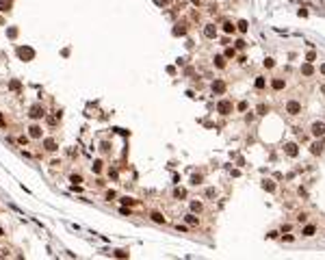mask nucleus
Instances as JSON below:
<instances>
[{"label": "nucleus", "mask_w": 325, "mask_h": 260, "mask_svg": "<svg viewBox=\"0 0 325 260\" xmlns=\"http://www.w3.org/2000/svg\"><path fill=\"white\" fill-rule=\"evenodd\" d=\"M17 54H20V59H24V61H31V59L35 57L33 48H28V46H22V48H17Z\"/></svg>", "instance_id": "f257e3e1"}, {"label": "nucleus", "mask_w": 325, "mask_h": 260, "mask_svg": "<svg viewBox=\"0 0 325 260\" xmlns=\"http://www.w3.org/2000/svg\"><path fill=\"white\" fill-rule=\"evenodd\" d=\"M33 119H41V117L46 115V111H43V106L41 104H35V106H31V113H28Z\"/></svg>", "instance_id": "f03ea898"}, {"label": "nucleus", "mask_w": 325, "mask_h": 260, "mask_svg": "<svg viewBox=\"0 0 325 260\" xmlns=\"http://www.w3.org/2000/svg\"><path fill=\"white\" fill-rule=\"evenodd\" d=\"M217 111H219L221 115H230V113H232V102H228V100L219 102V104H217Z\"/></svg>", "instance_id": "7ed1b4c3"}, {"label": "nucleus", "mask_w": 325, "mask_h": 260, "mask_svg": "<svg viewBox=\"0 0 325 260\" xmlns=\"http://www.w3.org/2000/svg\"><path fill=\"white\" fill-rule=\"evenodd\" d=\"M312 134L314 137H323L325 134V124L323 122H314L312 124Z\"/></svg>", "instance_id": "20e7f679"}, {"label": "nucleus", "mask_w": 325, "mask_h": 260, "mask_svg": "<svg viewBox=\"0 0 325 260\" xmlns=\"http://www.w3.org/2000/svg\"><path fill=\"white\" fill-rule=\"evenodd\" d=\"M286 111H288L290 115H299V113H301V104H299V102H288V104H286Z\"/></svg>", "instance_id": "39448f33"}, {"label": "nucleus", "mask_w": 325, "mask_h": 260, "mask_svg": "<svg viewBox=\"0 0 325 260\" xmlns=\"http://www.w3.org/2000/svg\"><path fill=\"white\" fill-rule=\"evenodd\" d=\"M212 93H226V82H223V80H215L212 82Z\"/></svg>", "instance_id": "423d86ee"}, {"label": "nucleus", "mask_w": 325, "mask_h": 260, "mask_svg": "<svg viewBox=\"0 0 325 260\" xmlns=\"http://www.w3.org/2000/svg\"><path fill=\"white\" fill-rule=\"evenodd\" d=\"M28 134H31L33 139H41V126H37V124H33V126L28 128Z\"/></svg>", "instance_id": "0eeeda50"}, {"label": "nucleus", "mask_w": 325, "mask_h": 260, "mask_svg": "<svg viewBox=\"0 0 325 260\" xmlns=\"http://www.w3.org/2000/svg\"><path fill=\"white\" fill-rule=\"evenodd\" d=\"M284 152H286L288 156H297V154H299V150H297L295 143H286V145H284Z\"/></svg>", "instance_id": "6e6552de"}, {"label": "nucleus", "mask_w": 325, "mask_h": 260, "mask_svg": "<svg viewBox=\"0 0 325 260\" xmlns=\"http://www.w3.org/2000/svg\"><path fill=\"white\" fill-rule=\"evenodd\" d=\"M204 35H206L208 39H212V37H217V28H215V24H208V26L204 28Z\"/></svg>", "instance_id": "1a4fd4ad"}, {"label": "nucleus", "mask_w": 325, "mask_h": 260, "mask_svg": "<svg viewBox=\"0 0 325 260\" xmlns=\"http://www.w3.org/2000/svg\"><path fill=\"white\" fill-rule=\"evenodd\" d=\"M43 145H46V150H48V152H54V150H57V141H54V139H46V141H43Z\"/></svg>", "instance_id": "9d476101"}, {"label": "nucleus", "mask_w": 325, "mask_h": 260, "mask_svg": "<svg viewBox=\"0 0 325 260\" xmlns=\"http://www.w3.org/2000/svg\"><path fill=\"white\" fill-rule=\"evenodd\" d=\"M301 74H304V76H312V74H314V67H312L310 63H306V65L301 67Z\"/></svg>", "instance_id": "9b49d317"}, {"label": "nucleus", "mask_w": 325, "mask_h": 260, "mask_svg": "<svg viewBox=\"0 0 325 260\" xmlns=\"http://www.w3.org/2000/svg\"><path fill=\"white\" fill-rule=\"evenodd\" d=\"M284 85H286V82H284L282 78H275V80H273V82H271V87H273V89H275V91H280V89H284Z\"/></svg>", "instance_id": "f8f14e48"}, {"label": "nucleus", "mask_w": 325, "mask_h": 260, "mask_svg": "<svg viewBox=\"0 0 325 260\" xmlns=\"http://www.w3.org/2000/svg\"><path fill=\"white\" fill-rule=\"evenodd\" d=\"M150 217H152V221H156V223H165V217L161 215V212H152Z\"/></svg>", "instance_id": "ddd939ff"}, {"label": "nucleus", "mask_w": 325, "mask_h": 260, "mask_svg": "<svg viewBox=\"0 0 325 260\" xmlns=\"http://www.w3.org/2000/svg\"><path fill=\"white\" fill-rule=\"evenodd\" d=\"M215 65L223 69V67H226V57H215Z\"/></svg>", "instance_id": "4468645a"}, {"label": "nucleus", "mask_w": 325, "mask_h": 260, "mask_svg": "<svg viewBox=\"0 0 325 260\" xmlns=\"http://www.w3.org/2000/svg\"><path fill=\"white\" fill-rule=\"evenodd\" d=\"M202 208H204L202 202H191V210H193V212H202Z\"/></svg>", "instance_id": "2eb2a0df"}, {"label": "nucleus", "mask_w": 325, "mask_h": 260, "mask_svg": "<svg viewBox=\"0 0 325 260\" xmlns=\"http://www.w3.org/2000/svg\"><path fill=\"white\" fill-rule=\"evenodd\" d=\"M184 33H187L184 24H176V28H173V35H184Z\"/></svg>", "instance_id": "dca6fc26"}, {"label": "nucleus", "mask_w": 325, "mask_h": 260, "mask_svg": "<svg viewBox=\"0 0 325 260\" xmlns=\"http://www.w3.org/2000/svg\"><path fill=\"white\" fill-rule=\"evenodd\" d=\"M9 89H13V91H20V89H22V82H20V80H11V82H9Z\"/></svg>", "instance_id": "f3484780"}, {"label": "nucleus", "mask_w": 325, "mask_h": 260, "mask_svg": "<svg viewBox=\"0 0 325 260\" xmlns=\"http://www.w3.org/2000/svg\"><path fill=\"white\" fill-rule=\"evenodd\" d=\"M310 148H312V154H321V152H323V145H321V143H312Z\"/></svg>", "instance_id": "a211bd4d"}, {"label": "nucleus", "mask_w": 325, "mask_h": 260, "mask_svg": "<svg viewBox=\"0 0 325 260\" xmlns=\"http://www.w3.org/2000/svg\"><path fill=\"white\" fill-rule=\"evenodd\" d=\"M223 31H226V33H234L236 26H232V22H226V24H223Z\"/></svg>", "instance_id": "6ab92c4d"}, {"label": "nucleus", "mask_w": 325, "mask_h": 260, "mask_svg": "<svg viewBox=\"0 0 325 260\" xmlns=\"http://www.w3.org/2000/svg\"><path fill=\"white\" fill-rule=\"evenodd\" d=\"M314 234V225H306L304 228V236H312Z\"/></svg>", "instance_id": "aec40b11"}, {"label": "nucleus", "mask_w": 325, "mask_h": 260, "mask_svg": "<svg viewBox=\"0 0 325 260\" xmlns=\"http://www.w3.org/2000/svg\"><path fill=\"white\" fill-rule=\"evenodd\" d=\"M262 186H264V191H273V189H275V184H273L271 180H267V182H262Z\"/></svg>", "instance_id": "412c9836"}, {"label": "nucleus", "mask_w": 325, "mask_h": 260, "mask_svg": "<svg viewBox=\"0 0 325 260\" xmlns=\"http://www.w3.org/2000/svg\"><path fill=\"white\" fill-rule=\"evenodd\" d=\"M236 26H238V31H241V33H245V31H247V28H249V26H247V22H245V20H241V22H238V24H236Z\"/></svg>", "instance_id": "4be33fe9"}, {"label": "nucleus", "mask_w": 325, "mask_h": 260, "mask_svg": "<svg viewBox=\"0 0 325 260\" xmlns=\"http://www.w3.org/2000/svg\"><path fill=\"white\" fill-rule=\"evenodd\" d=\"M93 171H95V174L102 171V160H95V163H93Z\"/></svg>", "instance_id": "5701e85b"}, {"label": "nucleus", "mask_w": 325, "mask_h": 260, "mask_svg": "<svg viewBox=\"0 0 325 260\" xmlns=\"http://www.w3.org/2000/svg\"><path fill=\"white\" fill-rule=\"evenodd\" d=\"M187 223H189V225H195V223H197V217H195V215H187Z\"/></svg>", "instance_id": "b1692460"}, {"label": "nucleus", "mask_w": 325, "mask_h": 260, "mask_svg": "<svg viewBox=\"0 0 325 260\" xmlns=\"http://www.w3.org/2000/svg\"><path fill=\"white\" fill-rule=\"evenodd\" d=\"M11 2H5V0H0V11H9Z\"/></svg>", "instance_id": "393cba45"}, {"label": "nucleus", "mask_w": 325, "mask_h": 260, "mask_svg": "<svg viewBox=\"0 0 325 260\" xmlns=\"http://www.w3.org/2000/svg\"><path fill=\"white\" fill-rule=\"evenodd\" d=\"M69 180H72L74 184H80V182H83V176H76V174H74V176H72Z\"/></svg>", "instance_id": "a878e982"}, {"label": "nucleus", "mask_w": 325, "mask_h": 260, "mask_svg": "<svg viewBox=\"0 0 325 260\" xmlns=\"http://www.w3.org/2000/svg\"><path fill=\"white\" fill-rule=\"evenodd\" d=\"M256 111H258V115H267V106H264V104H258Z\"/></svg>", "instance_id": "bb28decb"}, {"label": "nucleus", "mask_w": 325, "mask_h": 260, "mask_svg": "<svg viewBox=\"0 0 325 260\" xmlns=\"http://www.w3.org/2000/svg\"><path fill=\"white\" fill-rule=\"evenodd\" d=\"M173 195H176V197H184L187 191H184V189H176V193H173Z\"/></svg>", "instance_id": "cd10ccee"}, {"label": "nucleus", "mask_w": 325, "mask_h": 260, "mask_svg": "<svg viewBox=\"0 0 325 260\" xmlns=\"http://www.w3.org/2000/svg\"><path fill=\"white\" fill-rule=\"evenodd\" d=\"M115 256H117V258H126V256H128V251H124V249H117V251H115Z\"/></svg>", "instance_id": "c85d7f7f"}, {"label": "nucleus", "mask_w": 325, "mask_h": 260, "mask_svg": "<svg viewBox=\"0 0 325 260\" xmlns=\"http://www.w3.org/2000/svg\"><path fill=\"white\" fill-rule=\"evenodd\" d=\"M234 54H236V52H234L232 48H228V50H226V59H234Z\"/></svg>", "instance_id": "c756f323"}, {"label": "nucleus", "mask_w": 325, "mask_h": 260, "mask_svg": "<svg viewBox=\"0 0 325 260\" xmlns=\"http://www.w3.org/2000/svg\"><path fill=\"white\" fill-rule=\"evenodd\" d=\"M264 87V78H256V89H262Z\"/></svg>", "instance_id": "7c9ffc66"}, {"label": "nucleus", "mask_w": 325, "mask_h": 260, "mask_svg": "<svg viewBox=\"0 0 325 260\" xmlns=\"http://www.w3.org/2000/svg\"><path fill=\"white\" fill-rule=\"evenodd\" d=\"M275 63H273V59H264V67H273Z\"/></svg>", "instance_id": "2f4dec72"}, {"label": "nucleus", "mask_w": 325, "mask_h": 260, "mask_svg": "<svg viewBox=\"0 0 325 260\" xmlns=\"http://www.w3.org/2000/svg\"><path fill=\"white\" fill-rule=\"evenodd\" d=\"M154 2H156V5H158V7H165V5H167V2H169V0H154Z\"/></svg>", "instance_id": "473e14b6"}, {"label": "nucleus", "mask_w": 325, "mask_h": 260, "mask_svg": "<svg viewBox=\"0 0 325 260\" xmlns=\"http://www.w3.org/2000/svg\"><path fill=\"white\" fill-rule=\"evenodd\" d=\"M202 182V176H193V184H199Z\"/></svg>", "instance_id": "72a5a7b5"}, {"label": "nucleus", "mask_w": 325, "mask_h": 260, "mask_svg": "<svg viewBox=\"0 0 325 260\" xmlns=\"http://www.w3.org/2000/svg\"><path fill=\"white\" fill-rule=\"evenodd\" d=\"M17 35V28H9V37H15Z\"/></svg>", "instance_id": "f704fd0d"}, {"label": "nucleus", "mask_w": 325, "mask_h": 260, "mask_svg": "<svg viewBox=\"0 0 325 260\" xmlns=\"http://www.w3.org/2000/svg\"><path fill=\"white\" fill-rule=\"evenodd\" d=\"M0 126H7V122H5V117H2V113H0Z\"/></svg>", "instance_id": "c9c22d12"}, {"label": "nucleus", "mask_w": 325, "mask_h": 260, "mask_svg": "<svg viewBox=\"0 0 325 260\" xmlns=\"http://www.w3.org/2000/svg\"><path fill=\"white\" fill-rule=\"evenodd\" d=\"M321 74H323V76H325V63H323V65H321Z\"/></svg>", "instance_id": "e433bc0d"}, {"label": "nucleus", "mask_w": 325, "mask_h": 260, "mask_svg": "<svg viewBox=\"0 0 325 260\" xmlns=\"http://www.w3.org/2000/svg\"><path fill=\"white\" fill-rule=\"evenodd\" d=\"M193 2H195V5H199V2H202V0H193Z\"/></svg>", "instance_id": "4c0bfd02"}]
</instances>
